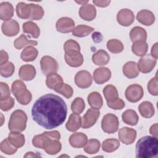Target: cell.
<instances>
[{
	"instance_id": "cell-4",
	"label": "cell",
	"mask_w": 158,
	"mask_h": 158,
	"mask_svg": "<svg viewBox=\"0 0 158 158\" xmlns=\"http://www.w3.org/2000/svg\"><path fill=\"white\" fill-rule=\"evenodd\" d=\"M27 115L23 110L20 109L14 110L10 117L8 123L9 130L15 132L24 131L27 127Z\"/></svg>"
},
{
	"instance_id": "cell-46",
	"label": "cell",
	"mask_w": 158,
	"mask_h": 158,
	"mask_svg": "<svg viewBox=\"0 0 158 158\" xmlns=\"http://www.w3.org/2000/svg\"><path fill=\"white\" fill-rule=\"evenodd\" d=\"M85 103L84 100L80 97H77L72 101L71 109L73 113L81 114L85 109Z\"/></svg>"
},
{
	"instance_id": "cell-5",
	"label": "cell",
	"mask_w": 158,
	"mask_h": 158,
	"mask_svg": "<svg viewBox=\"0 0 158 158\" xmlns=\"http://www.w3.org/2000/svg\"><path fill=\"white\" fill-rule=\"evenodd\" d=\"M60 134L57 130L44 131L42 134L35 136L32 139L33 145L38 148L43 149L46 144L51 139L59 140Z\"/></svg>"
},
{
	"instance_id": "cell-43",
	"label": "cell",
	"mask_w": 158,
	"mask_h": 158,
	"mask_svg": "<svg viewBox=\"0 0 158 158\" xmlns=\"http://www.w3.org/2000/svg\"><path fill=\"white\" fill-rule=\"evenodd\" d=\"M31 14L29 20H41L44 15V10L43 7L33 3H30Z\"/></svg>"
},
{
	"instance_id": "cell-31",
	"label": "cell",
	"mask_w": 158,
	"mask_h": 158,
	"mask_svg": "<svg viewBox=\"0 0 158 158\" xmlns=\"http://www.w3.org/2000/svg\"><path fill=\"white\" fill-rule=\"evenodd\" d=\"M16 13L18 17L29 20L31 14L30 4H26L23 2H19L16 6Z\"/></svg>"
},
{
	"instance_id": "cell-37",
	"label": "cell",
	"mask_w": 158,
	"mask_h": 158,
	"mask_svg": "<svg viewBox=\"0 0 158 158\" xmlns=\"http://www.w3.org/2000/svg\"><path fill=\"white\" fill-rule=\"evenodd\" d=\"M148 49V44L146 41H139L133 43L131 51L134 54L137 56H143Z\"/></svg>"
},
{
	"instance_id": "cell-8",
	"label": "cell",
	"mask_w": 158,
	"mask_h": 158,
	"mask_svg": "<svg viewBox=\"0 0 158 158\" xmlns=\"http://www.w3.org/2000/svg\"><path fill=\"white\" fill-rule=\"evenodd\" d=\"M144 91L142 86L138 84L128 86L125 92V98L130 102H136L143 96Z\"/></svg>"
},
{
	"instance_id": "cell-29",
	"label": "cell",
	"mask_w": 158,
	"mask_h": 158,
	"mask_svg": "<svg viewBox=\"0 0 158 158\" xmlns=\"http://www.w3.org/2000/svg\"><path fill=\"white\" fill-rule=\"evenodd\" d=\"M123 122L129 125H136L139 120V117L137 113L132 109L126 110L122 115Z\"/></svg>"
},
{
	"instance_id": "cell-40",
	"label": "cell",
	"mask_w": 158,
	"mask_h": 158,
	"mask_svg": "<svg viewBox=\"0 0 158 158\" xmlns=\"http://www.w3.org/2000/svg\"><path fill=\"white\" fill-rule=\"evenodd\" d=\"M100 141L96 139H90L88 140L86 144L84 146V151L89 154H94L97 153L100 149Z\"/></svg>"
},
{
	"instance_id": "cell-3",
	"label": "cell",
	"mask_w": 158,
	"mask_h": 158,
	"mask_svg": "<svg viewBox=\"0 0 158 158\" xmlns=\"http://www.w3.org/2000/svg\"><path fill=\"white\" fill-rule=\"evenodd\" d=\"M12 92L17 101L22 105H28L31 101L32 95L31 92L27 89L25 83L17 80L12 84Z\"/></svg>"
},
{
	"instance_id": "cell-11",
	"label": "cell",
	"mask_w": 158,
	"mask_h": 158,
	"mask_svg": "<svg viewBox=\"0 0 158 158\" xmlns=\"http://www.w3.org/2000/svg\"><path fill=\"white\" fill-rule=\"evenodd\" d=\"M100 115L99 109L93 108L89 109L82 118L81 127L83 128H89L93 127L97 122Z\"/></svg>"
},
{
	"instance_id": "cell-25",
	"label": "cell",
	"mask_w": 158,
	"mask_h": 158,
	"mask_svg": "<svg viewBox=\"0 0 158 158\" xmlns=\"http://www.w3.org/2000/svg\"><path fill=\"white\" fill-rule=\"evenodd\" d=\"M14 9L12 4L9 2H2L0 4V18L2 20H10L14 15Z\"/></svg>"
},
{
	"instance_id": "cell-42",
	"label": "cell",
	"mask_w": 158,
	"mask_h": 158,
	"mask_svg": "<svg viewBox=\"0 0 158 158\" xmlns=\"http://www.w3.org/2000/svg\"><path fill=\"white\" fill-rule=\"evenodd\" d=\"M107 48L108 50L114 54H118L123 51V43L117 39H111L107 42Z\"/></svg>"
},
{
	"instance_id": "cell-13",
	"label": "cell",
	"mask_w": 158,
	"mask_h": 158,
	"mask_svg": "<svg viewBox=\"0 0 158 158\" xmlns=\"http://www.w3.org/2000/svg\"><path fill=\"white\" fill-rule=\"evenodd\" d=\"M120 141L126 145L132 144L136 137V131L131 128L124 127L120 128L118 133Z\"/></svg>"
},
{
	"instance_id": "cell-50",
	"label": "cell",
	"mask_w": 158,
	"mask_h": 158,
	"mask_svg": "<svg viewBox=\"0 0 158 158\" xmlns=\"http://www.w3.org/2000/svg\"><path fill=\"white\" fill-rule=\"evenodd\" d=\"M64 49L65 52L69 51H80V46L76 41L73 40H69L65 42L64 44Z\"/></svg>"
},
{
	"instance_id": "cell-15",
	"label": "cell",
	"mask_w": 158,
	"mask_h": 158,
	"mask_svg": "<svg viewBox=\"0 0 158 158\" xmlns=\"http://www.w3.org/2000/svg\"><path fill=\"white\" fill-rule=\"evenodd\" d=\"M1 29L3 34L7 36H14L17 35L20 30L19 23L13 19L4 21Z\"/></svg>"
},
{
	"instance_id": "cell-20",
	"label": "cell",
	"mask_w": 158,
	"mask_h": 158,
	"mask_svg": "<svg viewBox=\"0 0 158 158\" xmlns=\"http://www.w3.org/2000/svg\"><path fill=\"white\" fill-rule=\"evenodd\" d=\"M70 144L75 148L84 147L88 141L87 136L81 132H76L70 135L69 139Z\"/></svg>"
},
{
	"instance_id": "cell-9",
	"label": "cell",
	"mask_w": 158,
	"mask_h": 158,
	"mask_svg": "<svg viewBox=\"0 0 158 158\" xmlns=\"http://www.w3.org/2000/svg\"><path fill=\"white\" fill-rule=\"evenodd\" d=\"M157 59L151 54H145L142 56L137 64L138 69L143 73L151 72L156 66Z\"/></svg>"
},
{
	"instance_id": "cell-54",
	"label": "cell",
	"mask_w": 158,
	"mask_h": 158,
	"mask_svg": "<svg viewBox=\"0 0 158 158\" xmlns=\"http://www.w3.org/2000/svg\"><path fill=\"white\" fill-rule=\"evenodd\" d=\"M0 65L8 62L9 56L8 54L4 50H1L0 52Z\"/></svg>"
},
{
	"instance_id": "cell-12",
	"label": "cell",
	"mask_w": 158,
	"mask_h": 158,
	"mask_svg": "<svg viewBox=\"0 0 158 158\" xmlns=\"http://www.w3.org/2000/svg\"><path fill=\"white\" fill-rule=\"evenodd\" d=\"M65 60L69 66L78 67L83 63V57L79 51H69L65 52Z\"/></svg>"
},
{
	"instance_id": "cell-28",
	"label": "cell",
	"mask_w": 158,
	"mask_h": 158,
	"mask_svg": "<svg viewBox=\"0 0 158 158\" xmlns=\"http://www.w3.org/2000/svg\"><path fill=\"white\" fill-rule=\"evenodd\" d=\"M138 110L141 115L146 118L152 117L155 112L154 106L149 101L141 102L138 107Z\"/></svg>"
},
{
	"instance_id": "cell-45",
	"label": "cell",
	"mask_w": 158,
	"mask_h": 158,
	"mask_svg": "<svg viewBox=\"0 0 158 158\" xmlns=\"http://www.w3.org/2000/svg\"><path fill=\"white\" fill-rule=\"evenodd\" d=\"M0 148L1 151L7 155H12L17 151V148L10 143L8 138H6L1 141Z\"/></svg>"
},
{
	"instance_id": "cell-39",
	"label": "cell",
	"mask_w": 158,
	"mask_h": 158,
	"mask_svg": "<svg viewBox=\"0 0 158 158\" xmlns=\"http://www.w3.org/2000/svg\"><path fill=\"white\" fill-rule=\"evenodd\" d=\"M120 146V142L115 138L105 139L102 143V149L106 152H112L116 151Z\"/></svg>"
},
{
	"instance_id": "cell-26",
	"label": "cell",
	"mask_w": 158,
	"mask_h": 158,
	"mask_svg": "<svg viewBox=\"0 0 158 158\" xmlns=\"http://www.w3.org/2000/svg\"><path fill=\"white\" fill-rule=\"evenodd\" d=\"M130 38L133 43L139 41H146L147 39L146 31L141 27H135L130 32Z\"/></svg>"
},
{
	"instance_id": "cell-14",
	"label": "cell",
	"mask_w": 158,
	"mask_h": 158,
	"mask_svg": "<svg viewBox=\"0 0 158 158\" xmlns=\"http://www.w3.org/2000/svg\"><path fill=\"white\" fill-rule=\"evenodd\" d=\"M135 20L133 12L128 9H122L118 11L117 15L118 23L123 27H128L132 24Z\"/></svg>"
},
{
	"instance_id": "cell-41",
	"label": "cell",
	"mask_w": 158,
	"mask_h": 158,
	"mask_svg": "<svg viewBox=\"0 0 158 158\" xmlns=\"http://www.w3.org/2000/svg\"><path fill=\"white\" fill-rule=\"evenodd\" d=\"M94 30V28L85 25H79L74 28L72 31V34L75 36L82 38L88 36L93 32Z\"/></svg>"
},
{
	"instance_id": "cell-30",
	"label": "cell",
	"mask_w": 158,
	"mask_h": 158,
	"mask_svg": "<svg viewBox=\"0 0 158 158\" xmlns=\"http://www.w3.org/2000/svg\"><path fill=\"white\" fill-rule=\"evenodd\" d=\"M103 94L106 100L107 104L110 103L117 98H118V94L116 87L112 85H107L103 89Z\"/></svg>"
},
{
	"instance_id": "cell-1",
	"label": "cell",
	"mask_w": 158,
	"mask_h": 158,
	"mask_svg": "<svg viewBox=\"0 0 158 158\" xmlns=\"http://www.w3.org/2000/svg\"><path fill=\"white\" fill-rule=\"evenodd\" d=\"M67 106L59 96L46 94L40 97L31 109L33 120L46 129H52L61 125L67 117Z\"/></svg>"
},
{
	"instance_id": "cell-52",
	"label": "cell",
	"mask_w": 158,
	"mask_h": 158,
	"mask_svg": "<svg viewBox=\"0 0 158 158\" xmlns=\"http://www.w3.org/2000/svg\"><path fill=\"white\" fill-rule=\"evenodd\" d=\"M107 105L109 107H110L112 109L120 110V109H122L125 107V104L122 99H121L120 98H118L114 101H113L110 103L107 104Z\"/></svg>"
},
{
	"instance_id": "cell-22",
	"label": "cell",
	"mask_w": 158,
	"mask_h": 158,
	"mask_svg": "<svg viewBox=\"0 0 158 158\" xmlns=\"http://www.w3.org/2000/svg\"><path fill=\"white\" fill-rule=\"evenodd\" d=\"M82 119L78 114L73 113L70 114L65 124V127L69 131L74 132L81 127Z\"/></svg>"
},
{
	"instance_id": "cell-17",
	"label": "cell",
	"mask_w": 158,
	"mask_h": 158,
	"mask_svg": "<svg viewBox=\"0 0 158 158\" xmlns=\"http://www.w3.org/2000/svg\"><path fill=\"white\" fill-rule=\"evenodd\" d=\"M111 72L107 67L97 68L93 72V79L99 85L103 84L110 80Z\"/></svg>"
},
{
	"instance_id": "cell-55",
	"label": "cell",
	"mask_w": 158,
	"mask_h": 158,
	"mask_svg": "<svg viewBox=\"0 0 158 158\" xmlns=\"http://www.w3.org/2000/svg\"><path fill=\"white\" fill-rule=\"evenodd\" d=\"M93 40L96 43H100L102 40V35L99 32H94L92 35Z\"/></svg>"
},
{
	"instance_id": "cell-51",
	"label": "cell",
	"mask_w": 158,
	"mask_h": 158,
	"mask_svg": "<svg viewBox=\"0 0 158 158\" xmlns=\"http://www.w3.org/2000/svg\"><path fill=\"white\" fill-rule=\"evenodd\" d=\"M14 106V99L12 97H10L9 98L0 101V108L2 111H8L10 110Z\"/></svg>"
},
{
	"instance_id": "cell-33",
	"label": "cell",
	"mask_w": 158,
	"mask_h": 158,
	"mask_svg": "<svg viewBox=\"0 0 158 158\" xmlns=\"http://www.w3.org/2000/svg\"><path fill=\"white\" fill-rule=\"evenodd\" d=\"M88 102L89 105L93 109H99L103 104V100L101 95L97 91L91 93L88 96Z\"/></svg>"
},
{
	"instance_id": "cell-16",
	"label": "cell",
	"mask_w": 158,
	"mask_h": 158,
	"mask_svg": "<svg viewBox=\"0 0 158 158\" xmlns=\"http://www.w3.org/2000/svg\"><path fill=\"white\" fill-rule=\"evenodd\" d=\"M75 22L70 17H64L60 18L56 22V27L57 30L62 33H67L71 32L74 29Z\"/></svg>"
},
{
	"instance_id": "cell-2",
	"label": "cell",
	"mask_w": 158,
	"mask_h": 158,
	"mask_svg": "<svg viewBox=\"0 0 158 158\" xmlns=\"http://www.w3.org/2000/svg\"><path fill=\"white\" fill-rule=\"evenodd\" d=\"M137 158H151L157 156V138L151 136L141 137L136 143L135 147Z\"/></svg>"
},
{
	"instance_id": "cell-49",
	"label": "cell",
	"mask_w": 158,
	"mask_h": 158,
	"mask_svg": "<svg viewBox=\"0 0 158 158\" xmlns=\"http://www.w3.org/2000/svg\"><path fill=\"white\" fill-rule=\"evenodd\" d=\"M148 90L149 93L153 96H157L158 89H157V75L155 77L151 78L148 83Z\"/></svg>"
},
{
	"instance_id": "cell-53",
	"label": "cell",
	"mask_w": 158,
	"mask_h": 158,
	"mask_svg": "<svg viewBox=\"0 0 158 158\" xmlns=\"http://www.w3.org/2000/svg\"><path fill=\"white\" fill-rule=\"evenodd\" d=\"M93 2L96 6L99 7H107L110 3V1L106 0H93Z\"/></svg>"
},
{
	"instance_id": "cell-35",
	"label": "cell",
	"mask_w": 158,
	"mask_h": 158,
	"mask_svg": "<svg viewBox=\"0 0 158 158\" xmlns=\"http://www.w3.org/2000/svg\"><path fill=\"white\" fill-rule=\"evenodd\" d=\"M8 139L10 143L17 148L22 147L25 142V136L20 132L11 131L8 136Z\"/></svg>"
},
{
	"instance_id": "cell-47",
	"label": "cell",
	"mask_w": 158,
	"mask_h": 158,
	"mask_svg": "<svg viewBox=\"0 0 158 158\" xmlns=\"http://www.w3.org/2000/svg\"><path fill=\"white\" fill-rule=\"evenodd\" d=\"M55 91L63 95L67 99L71 98L73 96V90L72 86L64 83L58 88H57Z\"/></svg>"
},
{
	"instance_id": "cell-57",
	"label": "cell",
	"mask_w": 158,
	"mask_h": 158,
	"mask_svg": "<svg viewBox=\"0 0 158 158\" xmlns=\"http://www.w3.org/2000/svg\"><path fill=\"white\" fill-rule=\"evenodd\" d=\"M157 43H156L151 48V56L154 57L156 59H157L158 57V54H157Z\"/></svg>"
},
{
	"instance_id": "cell-7",
	"label": "cell",
	"mask_w": 158,
	"mask_h": 158,
	"mask_svg": "<svg viewBox=\"0 0 158 158\" xmlns=\"http://www.w3.org/2000/svg\"><path fill=\"white\" fill-rule=\"evenodd\" d=\"M40 65L43 73L46 76L56 73L59 69L57 60L49 56H44L41 58Z\"/></svg>"
},
{
	"instance_id": "cell-18",
	"label": "cell",
	"mask_w": 158,
	"mask_h": 158,
	"mask_svg": "<svg viewBox=\"0 0 158 158\" xmlns=\"http://www.w3.org/2000/svg\"><path fill=\"white\" fill-rule=\"evenodd\" d=\"M79 15L82 19L86 21H91L96 16V9L91 4H85L79 9Z\"/></svg>"
},
{
	"instance_id": "cell-6",
	"label": "cell",
	"mask_w": 158,
	"mask_h": 158,
	"mask_svg": "<svg viewBox=\"0 0 158 158\" xmlns=\"http://www.w3.org/2000/svg\"><path fill=\"white\" fill-rule=\"evenodd\" d=\"M119 127L118 117L113 114H106L101 121V128L104 132L109 134L115 133Z\"/></svg>"
},
{
	"instance_id": "cell-10",
	"label": "cell",
	"mask_w": 158,
	"mask_h": 158,
	"mask_svg": "<svg viewBox=\"0 0 158 158\" xmlns=\"http://www.w3.org/2000/svg\"><path fill=\"white\" fill-rule=\"evenodd\" d=\"M93 79L91 73L87 70H80L75 76L76 85L83 89L89 88L92 84Z\"/></svg>"
},
{
	"instance_id": "cell-32",
	"label": "cell",
	"mask_w": 158,
	"mask_h": 158,
	"mask_svg": "<svg viewBox=\"0 0 158 158\" xmlns=\"http://www.w3.org/2000/svg\"><path fill=\"white\" fill-rule=\"evenodd\" d=\"M23 31L31 35L33 38H38L40 35V30L38 26L32 21H28L23 23Z\"/></svg>"
},
{
	"instance_id": "cell-24",
	"label": "cell",
	"mask_w": 158,
	"mask_h": 158,
	"mask_svg": "<svg viewBox=\"0 0 158 158\" xmlns=\"http://www.w3.org/2000/svg\"><path fill=\"white\" fill-rule=\"evenodd\" d=\"M110 56L107 51L103 49H100L95 52L92 56L93 62L99 66H103L109 62Z\"/></svg>"
},
{
	"instance_id": "cell-48",
	"label": "cell",
	"mask_w": 158,
	"mask_h": 158,
	"mask_svg": "<svg viewBox=\"0 0 158 158\" xmlns=\"http://www.w3.org/2000/svg\"><path fill=\"white\" fill-rule=\"evenodd\" d=\"M0 88V101L6 100L10 97V91L7 83L1 81Z\"/></svg>"
},
{
	"instance_id": "cell-23",
	"label": "cell",
	"mask_w": 158,
	"mask_h": 158,
	"mask_svg": "<svg viewBox=\"0 0 158 158\" xmlns=\"http://www.w3.org/2000/svg\"><path fill=\"white\" fill-rule=\"evenodd\" d=\"M122 71L124 75L128 78L137 77L139 75V72L137 64L133 61H128L126 62L123 67Z\"/></svg>"
},
{
	"instance_id": "cell-27",
	"label": "cell",
	"mask_w": 158,
	"mask_h": 158,
	"mask_svg": "<svg viewBox=\"0 0 158 158\" xmlns=\"http://www.w3.org/2000/svg\"><path fill=\"white\" fill-rule=\"evenodd\" d=\"M63 83V79L60 75L57 73H54L47 76L46 80V86L54 91Z\"/></svg>"
},
{
	"instance_id": "cell-34",
	"label": "cell",
	"mask_w": 158,
	"mask_h": 158,
	"mask_svg": "<svg viewBox=\"0 0 158 158\" xmlns=\"http://www.w3.org/2000/svg\"><path fill=\"white\" fill-rule=\"evenodd\" d=\"M38 54L37 49L33 46H27L21 52L20 57L23 61L31 62L36 59Z\"/></svg>"
},
{
	"instance_id": "cell-38",
	"label": "cell",
	"mask_w": 158,
	"mask_h": 158,
	"mask_svg": "<svg viewBox=\"0 0 158 158\" xmlns=\"http://www.w3.org/2000/svg\"><path fill=\"white\" fill-rule=\"evenodd\" d=\"M62 144L59 140L51 139L44 146L43 149L46 152L50 155H54L60 151Z\"/></svg>"
},
{
	"instance_id": "cell-58",
	"label": "cell",
	"mask_w": 158,
	"mask_h": 158,
	"mask_svg": "<svg viewBox=\"0 0 158 158\" xmlns=\"http://www.w3.org/2000/svg\"><path fill=\"white\" fill-rule=\"evenodd\" d=\"M40 156V155H37L34 154V152H27V154L24 156V157H38Z\"/></svg>"
},
{
	"instance_id": "cell-44",
	"label": "cell",
	"mask_w": 158,
	"mask_h": 158,
	"mask_svg": "<svg viewBox=\"0 0 158 158\" xmlns=\"http://www.w3.org/2000/svg\"><path fill=\"white\" fill-rule=\"evenodd\" d=\"M15 71V66L11 62H7L0 66L1 75L5 78L11 77Z\"/></svg>"
},
{
	"instance_id": "cell-21",
	"label": "cell",
	"mask_w": 158,
	"mask_h": 158,
	"mask_svg": "<svg viewBox=\"0 0 158 158\" xmlns=\"http://www.w3.org/2000/svg\"><path fill=\"white\" fill-rule=\"evenodd\" d=\"M138 21L146 26H150L155 22V16L154 14L147 9H143L139 11L136 15Z\"/></svg>"
},
{
	"instance_id": "cell-19",
	"label": "cell",
	"mask_w": 158,
	"mask_h": 158,
	"mask_svg": "<svg viewBox=\"0 0 158 158\" xmlns=\"http://www.w3.org/2000/svg\"><path fill=\"white\" fill-rule=\"evenodd\" d=\"M19 76L22 80L31 81L36 76V69L32 65H23L20 67L19 70Z\"/></svg>"
},
{
	"instance_id": "cell-59",
	"label": "cell",
	"mask_w": 158,
	"mask_h": 158,
	"mask_svg": "<svg viewBox=\"0 0 158 158\" xmlns=\"http://www.w3.org/2000/svg\"><path fill=\"white\" fill-rule=\"evenodd\" d=\"M88 1H76L77 3H78V4H81L82 5L88 3Z\"/></svg>"
},
{
	"instance_id": "cell-36",
	"label": "cell",
	"mask_w": 158,
	"mask_h": 158,
	"mask_svg": "<svg viewBox=\"0 0 158 158\" xmlns=\"http://www.w3.org/2000/svg\"><path fill=\"white\" fill-rule=\"evenodd\" d=\"M38 42L36 41L28 40L27 36L23 34H22L14 42V46L17 49H21L22 48H26L27 46H36Z\"/></svg>"
},
{
	"instance_id": "cell-56",
	"label": "cell",
	"mask_w": 158,
	"mask_h": 158,
	"mask_svg": "<svg viewBox=\"0 0 158 158\" xmlns=\"http://www.w3.org/2000/svg\"><path fill=\"white\" fill-rule=\"evenodd\" d=\"M149 133L153 136L157 138V123H155L152 125L149 129Z\"/></svg>"
}]
</instances>
